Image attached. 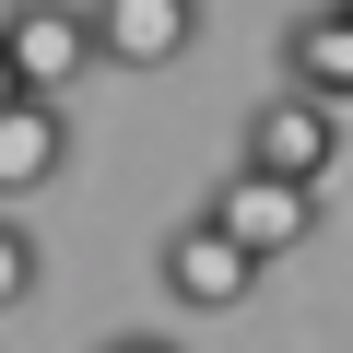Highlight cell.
Instances as JSON below:
<instances>
[{"instance_id": "cell-8", "label": "cell", "mask_w": 353, "mask_h": 353, "mask_svg": "<svg viewBox=\"0 0 353 353\" xmlns=\"http://www.w3.org/2000/svg\"><path fill=\"white\" fill-rule=\"evenodd\" d=\"M36 271H48V248H36V236H24L12 212H0V318H12V306L36 294Z\"/></svg>"}, {"instance_id": "cell-11", "label": "cell", "mask_w": 353, "mask_h": 353, "mask_svg": "<svg viewBox=\"0 0 353 353\" xmlns=\"http://www.w3.org/2000/svg\"><path fill=\"white\" fill-rule=\"evenodd\" d=\"M341 12H353V0H341Z\"/></svg>"}, {"instance_id": "cell-7", "label": "cell", "mask_w": 353, "mask_h": 353, "mask_svg": "<svg viewBox=\"0 0 353 353\" xmlns=\"http://www.w3.org/2000/svg\"><path fill=\"white\" fill-rule=\"evenodd\" d=\"M59 165H71V118H59V94H24L12 118H0V212L36 201Z\"/></svg>"}, {"instance_id": "cell-3", "label": "cell", "mask_w": 353, "mask_h": 353, "mask_svg": "<svg viewBox=\"0 0 353 353\" xmlns=\"http://www.w3.org/2000/svg\"><path fill=\"white\" fill-rule=\"evenodd\" d=\"M0 36H12V59H24V94H71V83L106 59L83 0H12V12H0Z\"/></svg>"}, {"instance_id": "cell-6", "label": "cell", "mask_w": 353, "mask_h": 353, "mask_svg": "<svg viewBox=\"0 0 353 353\" xmlns=\"http://www.w3.org/2000/svg\"><path fill=\"white\" fill-rule=\"evenodd\" d=\"M283 83L318 94V106H353V12L341 0H318V12L283 24Z\"/></svg>"}, {"instance_id": "cell-9", "label": "cell", "mask_w": 353, "mask_h": 353, "mask_svg": "<svg viewBox=\"0 0 353 353\" xmlns=\"http://www.w3.org/2000/svg\"><path fill=\"white\" fill-rule=\"evenodd\" d=\"M94 353H189V341H165V330H118V341H94Z\"/></svg>"}, {"instance_id": "cell-2", "label": "cell", "mask_w": 353, "mask_h": 353, "mask_svg": "<svg viewBox=\"0 0 353 353\" xmlns=\"http://www.w3.org/2000/svg\"><path fill=\"white\" fill-rule=\"evenodd\" d=\"M236 165H259V176H283V189H318V176L341 165V106H318V94H259L248 106V153Z\"/></svg>"}, {"instance_id": "cell-1", "label": "cell", "mask_w": 353, "mask_h": 353, "mask_svg": "<svg viewBox=\"0 0 353 353\" xmlns=\"http://www.w3.org/2000/svg\"><path fill=\"white\" fill-rule=\"evenodd\" d=\"M259 248H236L212 212H189V224H176L165 236V259H153V283H165V306H189V318H236L248 294H259Z\"/></svg>"}, {"instance_id": "cell-5", "label": "cell", "mask_w": 353, "mask_h": 353, "mask_svg": "<svg viewBox=\"0 0 353 353\" xmlns=\"http://www.w3.org/2000/svg\"><path fill=\"white\" fill-rule=\"evenodd\" d=\"M94 48L106 71H176L201 48V0H94Z\"/></svg>"}, {"instance_id": "cell-4", "label": "cell", "mask_w": 353, "mask_h": 353, "mask_svg": "<svg viewBox=\"0 0 353 353\" xmlns=\"http://www.w3.org/2000/svg\"><path fill=\"white\" fill-rule=\"evenodd\" d=\"M201 212H212L236 248H259V259H294V248L318 236V189H283V176H259V165H236Z\"/></svg>"}, {"instance_id": "cell-10", "label": "cell", "mask_w": 353, "mask_h": 353, "mask_svg": "<svg viewBox=\"0 0 353 353\" xmlns=\"http://www.w3.org/2000/svg\"><path fill=\"white\" fill-rule=\"evenodd\" d=\"M24 106V59H12V36H0V118Z\"/></svg>"}]
</instances>
